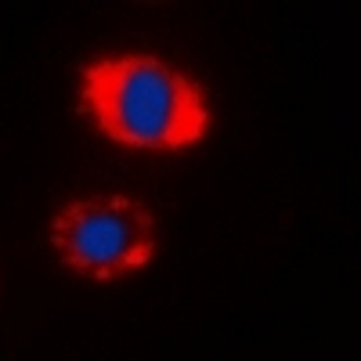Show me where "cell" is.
Instances as JSON below:
<instances>
[{
	"instance_id": "1",
	"label": "cell",
	"mask_w": 361,
	"mask_h": 361,
	"mask_svg": "<svg viewBox=\"0 0 361 361\" xmlns=\"http://www.w3.org/2000/svg\"><path fill=\"white\" fill-rule=\"evenodd\" d=\"M80 112L94 130L134 152H185L209 134L199 80L156 54H112L80 69Z\"/></svg>"
},
{
	"instance_id": "2",
	"label": "cell",
	"mask_w": 361,
	"mask_h": 361,
	"mask_svg": "<svg viewBox=\"0 0 361 361\" xmlns=\"http://www.w3.org/2000/svg\"><path fill=\"white\" fill-rule=\"evenodd\" d=\"M51 246L76 275L112 282L152 264L159 235L145 202L130 195H87L51 217Z\"/></svg>"
}]
</instances>
